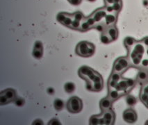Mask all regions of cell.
<instances>
[{"label":"cell","mask_w":148,"mask_h":125,"mask_svg":"<svg viewBox=\"0 0 148 125\" xmlns=\"http://www.w3.org/2000/svg\"><path fill=\"white\" fill-rule=\"evenodd\" d=\"M136 102H137V100H136V98L135 97L133 96V95H127L126 97V103L128 106H134L135 104H136Z\"/></svg>","instance_id":"25"},{"label":"cell","mask_w":148,"mask_h":125,"mask_svg":"<svg viewBox=\"0 0 148 125\" xmlns=\"http://www.w3.org/2000/svg\"><path fill=\"white\" fill-rule=\"evenodd\" d=\"M123 119L126 122L129 123V124H133V123H135L137 121V113L134 110L131 109V108L126 109L123 113Z\"/></svg>","instance_id":"4"},{"label":"cell","mask_w":148,"mask_h":125,"mask_svg":"<svg viewBox=\"0 0 148 125\" xmlns=\"http://www.w3.org/2000/svg\"><path fill=\"white\" fill-rule=\"evenodd\" d=\"M143 4L145 6H148V0H143Z\"/></svg>","instance_id":"47"},{"label":"cell","mask_w":148,"mask_h":125,"mask_svg":"<svg viewBox=\"0 0 148 125\" xmlns=\"http://www.w3.org/2000/svg\"><path fill=\"white\" fill-rule=\"evenodd\" d=\"M138 41L135 40L134 38L132 37H126L124 40V45L127 49L128 53L131 50L133 47L135 45V44Z\"/></svg>","instance_id":"14"},{"label":"cell","mask_w":148,"mask_h":125,"mask_svg":"<svg viewBox=\"0 0 148 125\" xmlns=\"http://www.w3.org/2000/svg\"><path fill=\"white\" fill-rule=\"evenodd\" d=\"M120 1H122V0H114V3L120 2Z\"/></svg>","instance_id":"49"},{"label":"cell","mask_w":148,"mask_h":125,"mask_svg":"<svg viewBox=\"0 0 148 125\" xmlns=\"http://www.w3.org/2000/svg\"><path fill=\"white\" fill-rule=\"evenodd\" d=\"M74 19V16H73V13L70 14V13H67V17L65 18V20L63 21L62 24L65 26V27H67L68 28H70V26H71L72 21Z\"/></svg>","instance_id":"21"},{"label":"cell","mask_w":148,"mask_h":125,"mask_svg":"<svg viewBox=\"0 0 148 125\" xmlns=\"http://www.w3.org/2000/svg\"><path fill=\"white\" fill-rule=\"evenodd\" d=\"M106 14H107V13H106L105 7H103L95 10L90 15L94 18L95 22L98 23L99 22H101L102 20V19L106 17Z\"/></svg>","instance_id":"6"},{"label":"cell","mask_w":148,"mask_h":125,"mask_svg":"<svg viewBox=\"0 0 148 125\" xmlns=\"http://www.w3.org/2000/svg\"><path fill=\"white\" fill-rule=\"evenodd\" d=\"M67 13H65V12L59 13L57 16V20L58 21L59 23L62 24L63 21L65 19V18L67 17Z\"/></svg>","instance_id":"29"},{"label":"cell","mask_w":148,"mask_h":125,"mask_svg":"<svg viewBox=\"0 0 148 125\" xmlns=\"http://www.w3.org/2000/svg\"><path fill=\"white\" fill-rule=\"evenodd\" d=\"M79 76L86 81V88L90 91L99 92L104 87L103 79L98 72L88 66H83L79 70Z\"/></svg>","instance_id":"1"},{"label":"cell","mask_w":148,"mask_h":125,"mask_svg":"<svg viewBox=\"0 0 148 125\" xmlns=\"http://www.w3.org/2000/svg\"><path fill=\"white\" fill-rule=\"evenodd\" d=\"M118 82L115 81L111 80V79H108V89L110 88H116L117 84H118Z\"/></svg>","instance_id":"36"},{"label":"cell","mask_w":148,"mask_h":125,"mask_svg":"<svg viewBox=\"0 0 148 125\" xmlns=\"http://www.w3.org/2000/svg\"><path fill=\"white\" fill-rule=\"evenodd\" d=\"M143 69H148V58H143L141 60V65Z\"/></svg>","instance_id":"37"},{"label":"cell","mask_w":148,"mask_h":125,"mask_svg":"<svg viewBox=\"0 0 148 125\" xmlns=\"http://www.w3.org/2000/svg\"><path fill=\"white\" fill-rule=\"evenodd\" d=\"M13 102H14L15 106H24V103H25V101H24V99L20 98V97H16L15 99L13 101Z\"/></svg>","instance_id":"34"},{"label":"cell","mask_w":148,"mask_h":125,"mask_svg":"<svg viewBox=\"0 0 148 125\" xmlns=\"http://www.w3.org/2000/svg\"><path fill=\"white\" fill-rule=\"evenodd\" d=\"M64 89L67 93H72L75 90V85L72 82H68L64 85Z\"/></svg>","instance_id":"24"},{"label":"cell","mask_w":148,"mask_h":125,"mask_svg":"<svg viewBox=\"0 0 148 125\" xmlns=\"http://www.w3.org/2000/svg\"><path fill=\"white\" fill-rule=\"evenodd\" d=\"M124 94H125V93L118 91L116 88H110V89H108V93L107 97L111 99L113 101H116L117 99H118L120 97L122 96V95H124Z\"/></svg>","instance_id":"9"},{"label":"cell","mask_w":148,"mask_h":125,"mask_svg":"<svg viewBox=\"0 0 148 125\" xmlns=\"http://www.w3.org/2000/svg\"><path fill=\"white\" fill-rule=\"evenodd\" d=\"M66 108L67 111L71 113H79L83 108L82 100L78 97H72L67 102Z\"/></svg>","instance_id":"3"},{"label":"cell","mask_w":148,"mask_h":125,"mask_svg":"<svg viewBox=\"0 0 148 125\" xmlns=\"http://www.w3.org/2000/svg\"><path fill=\"white\" fill-rule=\"evenodd\" d=\"M143 55H141V54H139V55H138L137 56H136L135 58L131 59L132 65L135 67L140 66L141 63V60H142L143 59Z\"/></svg>","instance_id":"26"},{"label":"cell","mask_w":148,"mask_h":125,"mask_svg":"<svg viewBox=\"0 0 148 125\" xmlns=\"http://www.w3.org/2000/svg\"><path fill=\"white\" fill-rule=\"evenodd\" d=\"M68 1L74 6H78L81 4V0H68Z\"/></svg>","instance_id":"42"},{"label":"cell","mask_w":148,"mask_h":125,"mask_svg":"<svg viewBox=\"0 0 148 125\" xmlns=\"http://www.w3.org/2000/svg\"><path fill=\"white\" fill-rule=\"evenodd\" d=\"M125 70L120 65V63L118 62H117L116 60L115 61L114 64H113V72H117V73H120L122 74L123 73Z\"/></svg>","instance_id":"23"},{"label":"cell","mask_w":148,"mask_h":125,"mask_svg":"<svg viewBox=\"0 0 148 125\" xmlns=\"http://www.w3.org/2000/svg\"><path fill=\"white\" fill-rule=\"evenodd\" d=\"M47 93L49 94V95H52L54 93V88H49L48 89H47Z\"/></svg>","instance_id":"45"},{"label":"cell","mask_w":148,"mask_h":125,"mask_svg":"<svg viewBox=\"0 0 148 125\" xmlns=\"http://www.w3.org/2000/svg\"><path fill=\"white\" fill-rule=\"evenodd\" d=\"M121 74L117 73V72H112V74L109 77V79L115 81L116 82H119L121 80Z\"/></svg>","instance_id":"30"},{"label":"cell","mask_w":148,"mask_h":125,"mask_svg":"<svg viewBox=\"0 0 148 125\" xmlns=\"http://www.w3.org/2000/svg\"><path fill=\"white\" fill-rule=\"evenodd\" d=\"M141 92L148 95V81H146L143 83V86L141 88Z\"/></svg>","instance_id":"35"},{"label":"cell","mask_w":148,"mask_h":125,"mask_svg":"<svg viewBox=\"0 0 148 125\" xmlns=\"http://www.w3.org/2000/svg\"><path fill=\"white\" fill-rule=\"evenodd\" d=\"M89 124L91 125H98L104 124V122L101 115L99 116H93L90 118Z\"/></svg>","instance_id":"15"},{"label":"cell","mask_w":148,"mask_h":125,"mask_svg":"<svg viewBox=\"0 0 148 125\" xmlns=\"http://www.w3.org/2000/svg\"><path fill=\"white\" fill-rule=\"evenodd\" d=\"M1 93L2 95H4L7 99L9 100V102H11V101H13L15 98L17 97H16V93L15 91L13 89H11V88H8V89L4 90V91L1 92Z\"/></svg>","instance_id":"11"},{"label":"cell","mask_w":148,"mask_h":125,"mask_svg":"<svg viewBox=\"0 0 148 125\" xmlns=\"http://www.w3.org/2000/svg\"><path fill=\"white\" fill-rule=\"evenodd\" d=\"M143 103L145 104V106L146 107H147V108H148V99H147V100H146L145 101V102H144Z\"/></svg>","instance_id":"48"},{"label":"cell","mask_w":148,"mask_h":125,"mask_svg":"<svg viewBox=\"0 0 148 125\" xmlns=\"http://www.w3.org/2000/svg\"><path fill=\"white\" fill-rule=\"evenodd\" d=\"M73 16H74V19L80 21V22H81V21L83 20V18L85 17L83 13H82L81 12H80V11H77V12L74 13Z\"/></svg>","instance_id":"33"},{"label":"cell","mask_w":148,"mask_h":125,"mask_svg":"<svg viewBox=\"0 0 148 125\" xmlns=\"http://www.w3.org/2000/svg\"><path fill=\"white\" fill-rule=\"evenodd\" d=\"M113 104V101L108 97L103 98L100 102V107L102 112L111 109Z\"/></svg>","instance_id":"7"},{"label":"cell","mask_w":148,"mask_h":125,"mask_svg":"<svg viewBox=\"0 0 148 125\" xmlns=\"http://www.w3.org/2000/svg\"><path fill=\"white\" fill-rule=\"evenodd\" d=\"M107 25L106 24L104 21H101V22H99L96 24V25L95 26L94 29H97L100 32L103 33L104 31H106V29H107Z\"/></svg>","instance_id":"19"},{"label":"cell","mask_w":148,"mask_h":125,"mask_svg":"<svg viewBox=\"0 0 148 125\" xmlns=\"http://www.w3.org/2000/svg\"><path fill=\"white\" fill-rule=\"evenodd\" d=\"M42 55H43V49L34 48L33 56H34V58H36V59H40L42 57Z\"/></svg>","instance_id":"27"},{"label":"cell","mask_w":148,"mask_h":125,"mask_svg":"<svg viewBox=\"0 0 148 125\" xmlns=\"http://www.w3.org/2000/svg\"><path fill=\"white\" fill-rule=\"evenodd\" d=\"M80 25H81V22H80V21L76 20V19H73L70 28L72 29H74V30H79Z\"/></svg>","instance_id":"31"},{"label":"cell","mask_w":148,"mask_h":125,"mask_svg":"<svg viewBox=\"0 0 148 125\" xmlns=\"http://www.w3.org/2000/svg\"><path fill=\"white\" fill-rule=\"evenodd\" d=\"M113 10H114V12L118 14L121 11L122 8V1H120V2H118V3H114L112 5Z\"/></svg>","instance_id":"28"},{"label":"cell","mask_w":148,"mask_h":125,"mask_svg":"<svg viewBox=\"0 0 148 125\" xmlns=\"http://www.w3.org/2000/svg\"><path fill=\"white\" fill-rule=\"evenodd\" d=\"M34 48L43 49V45H42V43L40 42V41H36V42H35V44H34Z\"/></svg>","instance_id":"39"},{"label":"cell","mask_w":148,"mask_h":125,"mask_svg":"<svg viewBox=\"0 0 148 125\" xmlns=\"http://www.w3.org/2000/svg\"><path fill=\"white\" fill-rule=\"evenodd\" d=\"M106 32L108 34V36L111 37V40L113 41L116 40L118 38V35H119V32H118V28L116 27V25L109 26L106 29Z\"/></svg>","instance_id":"10"},{"label":"cell","mask_w":148,"mask_h":125,"mask_svg":"<svg viewBox=\"0 0 148 125\" xmlns=\"http://www.w3.org/2000/svg\"><path fill=\"white\" fill-rule=\"evenodd\" d=\"M48 124H52V125H60L61 123L59 122V120L56 119V118H54V119H52L50 121H49Z\"/></svg>","instance_id":"41"},{"label":"cell","mask_w":148,"mask_h":125,"mask_svg":"<svg viewBox=\"0 0 148 125\" xmlns=\"http://www.w3.org/2000/svg\"><path fill=\"white\" fill-rule=\"evenodd\" d=\"M85 19L87 21V22L89 24V25L92 27V29H94L95 26L96 25L97 22H95L94 18L92 17L91 15L88 16V17H85Z\"/></svg>","instance_id":"32"},{"label":"cell","mask_w":148,"mask_h":125,"mask_svg":"<svg viewBox=\"0 0 148 125\" xmlns=\"http://www.w3.org/2000/svg\"><path fill=\"white\" fill-rule=\"evenodd\" d=\"M87 1H90V2H93V1H96V0H87Z\"/></svg>","instance_id":"50"},{"label":"cell","mask_w":148,"mask_h":125,"mask_svg":"<svg viewBox=\"0 0 148 125\" xmlns=\"http://www.w3.org/2000/svg\"><path fill=\"white\" fill-rule=\"evenodd\" d=\"M101 116L102 117L104 122V124L111 125L114 124L115 120H116V115L112 110L109 109L107 111L102 112Z\"/></svg>","instance_id":"5"},{"label":"cell","mask_w":148,"mask_h":125,"mask_svg":"<svg viewBox=\"0 0 148 125\" xmlns=\"http://www.w3.org/2000/svg\"><path fill=\"white\" fill-rule=\"evenodd\" d=\"M116 89L118 90V91L124 92V93H126L128 89H129L127 84V81H126V79H121V80L117 84Z\"/></svg>","instance_id":"13"},{"label":"cell","mask_w":148,"mask_h":125,"mask_svg":"<svg viewBox=\"0 0 148 125\" xmlns=\"http://www.w3.org/2000/svg\"><path fill=\"white\" fill-rule=\"evenodd\" d=\"M145 124H146V125H148V120H147V121H146V122H145Z\"/></svg>","instance_id":"51"},{"label":"cell","mask_w":148,"mask_h":125,"mask_svg":"<svg viewBox=\"0 0 148 125\" xmlns=\"http://www.w3.org/2000/svg\"><path fill=\"white\" fill-rule=\"evenodd\" d=\"M124 70H126L130 66V60L128 57H120L116 60Z\"/></svg>","instance_id":"17"},{"label":"cell","mask_w":148,"mask_h":125,"mask_svg":"<svg viewBox=\"0 0 148 125\" xmlns=\"http://www.w3.org/2000/svg\"><path fill=\"white\" fill-rule=\"evenodd\" d=\"M140 41H141V42H142V43L146 47H148V36H146V37L143 38L142 40Z\"/></svg>","instance_id":"43"},{"label":"cell","mask_w":148,"mask_h":125,"mask_svg":"<svg viewBox=\"0 0 148 125\" xmlns=\"http://www.w3.org/2000/svg\"><path fill=\"white\" fill-rule=\"evenodd\" d=\"M148 79V72L145 70H142L139 72L137 77H136V79H137L138 82L143 83L147 81Z\"/></svg>","instance_id":"16"},{"label":"cell","mask_w":148,"mask_h":125,"mask_svg":"<svg viewBox=\"0 0 148 125\" xmlns=\"http://www.w3.org/2000/svg\"><path fill=\"white\" fill-rule=\"evenodd\" d=\"M131 50L134 51L137 55H139V54L143 55L145 52L146 49H145V45L143 44L141 41H138V42L135 44L134 47H133V48L131 49Z\"/></svg>","instance_id":"12"},{"label":"cell","mask_w":148,"mask_h":125,"mask_svg":"<svg viewBox=\"0 0 148 125\" xmlns=\"http://www.w3.org/2000/svg\"><path fill=\"white\" fill-rule=\"evenodd\" d=\"M33 124H42V121L40 120H36L34 121L32 123Z\"/></svg>","instance_id":"46"},{"label":"cell","mask_w":148,"mask_h":125,"mask_svg":"<svg viewBox=\"0 0 148 125\" xmlns=\"http://www.w3.org/2000/svg\"><path fill=\"white\" fill-rule=\"evenodd\" d=\"M105 6H111L114 4V0H104Z\"/></svg>","instance_id":"44"},{"label":"cell","mask_w":148,"mask_h":125,"mask_svg":"<svg viewBox=\"0 0 148 125\" xmlns=\"http://www.w3.org/2000/svg\"><path fill=\"white\" fill-rule=\"evenodd\" d=\"M126 81H127L128 86H129V89H131L134 87L135 84H136V82H135L134 80L131 79H126Z\"/></svg>","instance_id":"38"},{"label":"cell","mask_w":148,"mask_h":125,"mask_svg":"<svg viewBox=\"0 0 148 125\" xmlns=\"http://www.w3.org/2000/svg\"><path fill=\"white\" fill-rule=\"evenodd\" d=\"M54 108H55V109L57 110V111H61V110L63 109L64 107L63 101V100L60 99H55V101H54Z\"/></svg>","instance_id":"22"},{"label":"cell","mask_w":148,"mask_h":125,"mask_svg":"<svg viewBox=\"0 0 148 125\" xmlns=\"http://www.w3.org/2000/svg\"><path fill=\"white\" fill-rule=\"evenodd\" d=\"M76 54L81 57H90L94 55L95 47L91 42L87 41H81L77 44L76 47Z\"/></svg>","instance_id":"2"},{"label":"cell","mask_w":148,"mask_h":125,"mask_svg":"<svg viewBox=\"0 0 148 125\" xmlns=\"http://www.w3.org/2000/svg\"><path fill=\"white\" fill-rule=\"evenodd\" d=\"M104 7L107 13H115L112 5H111V6H105Z\"/></svg>","instance_id":"40"},{"label":"cell","mask_w":148,"mask_h":125,"mask_svg":"<svg viewBox=\"0 0 148 125\" xmlns=\"http://www.w3.org/2000/svg\"><path fill=\"white\" fill-rule=\"evenodd\" d=\"M118 15L116 13H107L106 17H104V22L107 27L112 25H116L117 20H118Z\"/></svg>","instance_id":"8"},{"label":"cell","mask_w":148,"mask_h":125,"mask_svg":"<svg viewBox=\"0 0 148 125\" xmlns=\"http://www.w3.org/2000/svg\"><path fill=\"white\" fill-rule=\"evenodd\" d=\"M100 40L102 42L103 44H105V45H108V44L111 43V42H113V40H111V37L108 36V34L106 31L102 33L101 36H100Z\"/></svg>","instance_id":"18"},{"label":"cell","mask_w":148,"mask_h":125,"mask_svg":"<svg viewBox=\"0 0 148 125\" xmlns=\"http://www.w3.org/2000/svg\"><path fill=\"white\" fill-rule=\"evenodd\" d=\"M92 27H90L87 21L85 19V17L83 18V20L81 22V25H80V28H79V30L80 31H82V32H85V31H88L90 29H91Z\"/></svg>","instance_id":"20"}]
</instances>
